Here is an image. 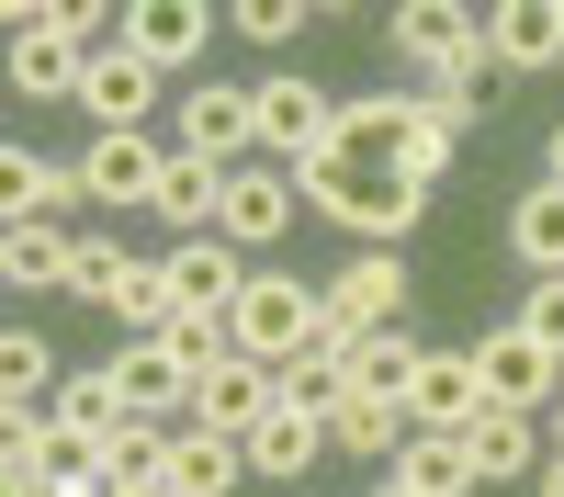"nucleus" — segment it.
Returning a JSON list of instances; mask_svg holds the SVG:
<instances>
[{"mask_svg":"<svg viewBox=\"0 0 564 497\" xmlns=\"http://www.w3.org/2000/svg\"><path fill=\"white\" fill-rule=\"evenodd\" d=\"M475 374H486V407H520V419H531V407H553L564 396V361L520 328V316H508V328H486L475 339Z\"/></svg>","mask_w":564,"mask_h":497,"instance_id":"nucleus-5","label":"nucleus"},{"mask_svg":"<svg viewBox=\"0 0 564 497\" xmlns=\"http://www.w3.org/2000/svg\"><path fill=\"white\" fill-rule=\"evenodd\" d=\"M327 441H339L350 464H395V452H406V407L395 396H350L339 419H327Z\"/></svg>","mask_w":564,"mask_h":497,"instance_id":"nucleus-27","label":"nucleus"},{"mask_svg":"<svg viewBox=\"0 0 564 497\" xmlns=\"http://www.w3.org/2000/svg\"><path fill=\"white\" fill-rule=\"evenodd\" d=\"M249 249H226V238H181L170 260H159V283H170V305L181 316H238V294H249Z\"/></svg>","mask_w":564,"mask_h":497,"instance_id":"nucleus-8","label":"nucleus"},{"mask_svg":"<svg viewBox=\"0 0 564 497\" xmlns=\"http://www.w3.org/2000/svg\"><path fill=\"white\" fill-rule=\"evenodd\" d=\"M79 271V238H57V226H0V283L12 294H68Z\"/></svg>","mask_w":564,"mask_h":497,"instance_id":"nucleus-20","label":"nucleus"},{"mask_svg":"<svg viewBox=\"0 0 564 497\" xmlns=\"http://www.w3.org/2000/svg\"><path fill=\"white\" fill-rule=\"evenodd\" d=\"M45 419H57V464H102V452L135 430V407L113 385V361H90V374H68L57 396H45Z\"/></svg>","mask_w":564,"mask_h":497,"instance_id":"nucleus-2","label":"nucleus"},{"mask_svg":"<svg viewBox=\"0 0 564 497\" xmlns=\"http://www.w3.org/2000/svg\"><path fill=\"white\" fill-rule=\"evenodd\" d=\"M90 181L57 170V159H34V148H0V215L12 226H57V204H79Z\"/></svg>","mask_w":564,"mask_h":497,"instance_id":"nucleus-18","label":"nucleus"},{"mask_svg":"<svg viewBox=\"0 0 564 497\" xmlns=\"http://www.w3.org/2000/svg\"><path fill=\"white\" fill-rule=\"evenodd\" d=\"M135 271H148V260H135V249H113V238H79V271H68V294L79 305H124V283H135Z\"/></svg>","mask_w":564,"mask_h":497,"instance_id":"nucleus-28","label":"nucleus"},{"mask_svg":"<svg viewBox=\"0 0 564 497\" xmlns=\"http://www.w3.org/2000/svg\"><path fill=\"white\" fill-rule=\"evenodd\" d=\"M553 452H564V396H553Z\"/></svg>","mask_w":564,"mask_h":497,"instance_id":"nucleus-36","label":"nucleus"},{"mask_svg":"<svg viewBox=\"0 0 564 497\" xmlns=\"http://www.w3.org/2000/svg\"><path fill=\"white\" fill-rule=\"evenodd\" d=\"M159 68L135 57V45H102V57H90V79H79V114L102 125V136H148V114H159Z\"/></svg>","mask_w":564,"mask_h":497,"instance_id":"nucleus-9","label":"nucleus"},{"mask_svg":"<svg viewBox=\"0 0 564 497\" xmlns=\"http://www.w3.org/2000/svg\"><path fill=\"white\" fill-rule=\"evenodd\" d=\"M417 350H430V339H417L406 316H395V328H361V339L339 350V374H350V396H406V374H417Z\"/></svg>","mask_w":564,"mask_h":497,"instance_id":"nucleus-24","label":"nucleus"},{"mask_svg":"<svg viewBox=\"0 0 564 497\" xmlns=\"http://www.w3.org/2000/svg\"><path fill=\"white\" fill-rule=\"evenodd\" d=\"M294 215H305L294 170H260V159H249V170H226V215H215V238L260 260V249H282V226H294Z\"/></svg>","mask_w":564,"mask_h":497,"instance_id":"nucleus-6","label":"nucleus"},{"mask_svg":"<svg viewBox=\"0 0 564 497\" xmlns=\"http://www.w3.org/2000/svg\"><path fill=\"white\" fill-rule=\"evenodd\" d=\"M406 316V249H361L339 283H327V339L316 350H350L361 328H395Z\"/></svg>","mask_w":564,"mask_h":497,"instance_id":"nucleus-3","label":"nucleus"},{"mask_svg":"<svg viewBox=\"0 0 564 497\" xmlns=\"http://www.w3.org/2000/svg\"><path fill=\"white\" fill-rule=\"evenodd\" d=\"M226 23H238L249 45H282V34H305L316 12H305V0H238V12H226Z\"/></svg>","mask_w":564,"mask_h":497,"instance_id":"nucleus-31","label":"nucleus"},{"mask_svg":"<svg viewBox=\"0 0 564 497\" xmlns=\"http://www.w3.org/2000/svg\"><path fill=\"white\" fill-rule=\"evenodd\" d=\"M316 452H339V441H327V419H316V407H294V396H282L271 419L249 430V475H305Z\"/></svg>","mask_w":564,"mask_h":497,"instance_id":"nucleus-21","label":"nucleus"},{"mask_svg":"<svg viewBox=\"0 0 564 497\" xmlns=\"http://www.w3.org/2000/svg\"><path fill=\"white\" fill-rule=\"evenodd\" d=\"M463 452H475V475H486V486H508V475H542V464H553V430H531L520 407H475Z\"/></svg>","mask_w":564,"mask_h":497,"instance_id":"nucleus-16","label":"nucleus"},{"mask_svg":"<svg viewBox=\"0 0 564 497\" xmlns=\"http://www.w3.org/2000/svg\"><path fill=\"white\" fill-rule=\"evenodd\" d=\"M372 497H417V486H406V475H372Z\"/></svg>","mask_w":564,"mask_h":497,"instance_id":"nucleus-34","label":"nucleus"},{"mask_svg":"<svg viewBox=\"0 0 564 497\" xmlns=\"http://www.w3.org/2000/svg\"><path fill=\"white\" fill-rule=\"evenodd\" d=\"M148 497H181V486H148Z\"/></svg>","mask_w":564,"mask_h":497,"instance_id":"nucleus-37","label":"nucleus"},{"mask_svg":"<svg viewBox=\"0 0 564 497\" xmlns=\"http://www.w3.org/2000/svg\"><path fill=\"white\" fill-rule=\"evenodd\" d=\"M508 249H520L531 283H564V181H531V193L508 204Z\"/></svg>","mask_w":564,"mask_h":497,"instance_id":"nucleus-19","label":"nucleus"},{"mask_svg":"<svg viewBox=\"0 0 564 497\" xmlns=\"http://www.w3.org/2000/svg\"><path fill=\"white\" fill-rule=\"evenodd\" d=\"M181 159H215V170H249V148H260V90H226V79H204V90H181V136H170Z\"/></svg>","mask_w":564,"mask_h":497,"instance_id":"nucleus-4","label":"nucleus"},{"mask_svg":"<svg viewBox=\"0 0 564 497\" xmlns=\"http://www.w3.org/2000/svg\"><path fill=\"white\" fill-rule=\"evenodd\" d=\"M384 475H406L417 497H475V486H486L475 452H463V430H406V452H395Z\"/></svg>","mask_w":564,"mask_h":497,"instance_id":"nucleus-22","label":"nucleus"},{"mask_svg":"<svg viewBox=\"0 0 564 497\" xmlns=\"http://www.w3.org/2000/svg\"><path fill=\"white\" fill-rule=\"evenodd\" d=\"M486 57H497L508 79L564 68V0H497V12H486Z\"/></svg>","mask_w":564,"mask_h":497,"instance_id":"nucleus-14","label":"nucleus"},{"mask_svg":"<svg viewBox=\"0 0 564 497\" xmlns=\"http://www.w3.org/2000/svg\"><path fill=\"white\" fill-rule=\"evenodd\" d=\"M271 407H282V374H271V361H249V350H226L215 374L193 385V430H226V441H249V430L271 419Z\"/></svg>","mask_w":564,"mask_h":497,"instance_id":"nucleus-10","label":"nucleus"},{"mask_svg":"<svg viewBox=\"0 0 564 497\" xmlns=\"http://www.w3.org/2000/svg\"><path fill=\"white\" fill-rule=\"evenodd\" d=\"M113 385H124V407H135L148 430H193V374H181L159 339H124V350H113Z\"/></svg>","mask_w":564,"mask_h":497,"instance_id":"nucleus-13","label":"nucleus"},{"mask_svg":"<svg viewBox=\"0 0 564 497\" xmlns=\"http://www.w3.org/2000/svg\"><path fill=\"white\" fill-rule=\"evenodd\" d=\"M159 350H170V361H181V374H193V385H204V374H215V361H226V350H238V339H226V316H170V328H159Z\"/></svg>","mask_w":564,"mask_h":497,"instance_id":"nucleus-30","label":"nucleus"},{"mask_svg":"<svg viewBox=\"0 0 564 497\" xmlns=\"http://www.w3.org/2000/svg\"><path fill=\"white\" fill-rule=\"evenodd\" d=\"M520 328H531V339L564 361V283H531V294H520Z\"/></svg>","mask_w":564,"mask_h":497,"instance_id":"nucleus-32","label":"nucleus"},{"mask_svg":"<svg viewBox=\"0 0 564 497\" xmlns=\"http://www.w3.org/2000/svg\"><path fill=\"white\" fill-rule=\"evenodd\" d=\"M542 497H564V452H553V464H542Z\"/></svg>","mask_w":564,"mask_h":497,"instance_id":"nucleus-35","label":"nucleus"},{"mask_svg":"<svg viewBox=\"0 0 564 497\" xmlns=\"http://www.w3.org/2000/svg\"><path fill=\"white\" fill-rule=\"evenodd\" d=\"M113 45H135V57H148V68L170 79V68H193L204 45H215V12H204V0H135Z\"/></svg>","mask_w":564,"mask_h":497,"instance_id":"nucleus-12","label":"nucleus"},{"mask_svg":"<svg viewBox=\"0 0 564 497\" xmlns=\"http://www.w3.org/2000/svg\"><path fill=\"white\" fill-rule=\"evenodd\" d=\"M170 486H181V497H226V486H249V441H226V430H181V441H170Z\"/></svg>","mask_w":564,"mask_h":497,"instance_id":"nucleus-25","label":"nucleus"},{"mask_svg":"<svg viewBox=\"0 0 564 497\" xmlns=\"http://www.w3.org/2000/svg\"><path fill=\"white\" fill-rule=\"evenodd\" d=\"M148 215H170L181 238H215V215H226V170L170 148V170H159V204H148Z\"/></svg>","mask_w":564,"mask_h":497,"instance_id":"nucleus-23","label":"nucleus"},{"mask_svg":"<svg viewBox=\"0 0 564 497\" xmlns=\"http://www.w3.org/2000/svg\"><path fill=\"white\" fill-rule=\"evenodd\" d=\"M406 430H475V407H486V374H475V350H417V374H406Z\"/></svg>","mask_w":564,"mask_h":497,"instance_id":"nucleus-11","label":"nucleus"},{"mask_svg":"<svg viewBox=\"0 0 564 497\" xmlns=\"http://www.w3.org/2000/svg\"><path fill=\"white\" fill-rule=\"evenodd\" d=\"M327 125H339V102H316V79H260V148H282V170L327 148Z\"/></svg>","mask_w":564,"mask_h":497,"instance_id":"nucleus-17","label":"nucleus"},{"mask_svg":"<svg viewBox=\"0 0 564 497\" xmlns=\"http://www.w3.org/2000/svg\"><path fill=\"white\" fill-rule=\"evenodd\" d=\"M542 181H564V125H553V148H542Z\"/></svg>","mask_w":564,"mask_h":497,"instance_id":"nucleus-33","label":"nucleus"},{"mask_svg":"<svg viewBox=\"0 0 564 497\" xmlns=\"http://www.w3.org/2000/svg\"><path fill=\"white\" fill-rule=\"evenodd\" d=\"M45 385H68V374H57V350H45L34 328H12V339H0V407H34Z\"/></svg>","mask_w":564,"mask_h":497,"instance_id":"nucleus-29","label":"nucleus"},{"mask_svg":"<svg viewBox=\"0 0 564 497\" xmlns=\"http://www.w3.org/2000/svg\"><path fill=\"white\" fill-rule=\"evenodd\" d=\"M0 486H57V419L45 407H0Z\"/></svg>","mask_w":564,"mask_h":497,"instance_id":"nucleus-26","label":"nucleus"},{"mask_svg":"<svg viewBox=\"0 0 564 497\" xmlns=\"http://www.w3.org/2000/svg\"><path fill=\"white\" fill-rule=\"evenodd\" d=\"M159 170H170L159 136H90V148H79L90 204H159Z\"/></svg>","mask_w":564,"mask_h":497,"instance_id":"nucleus-15","label":"nucleus"},{"mask_svg":"<svg viewBox=\"0 0 564 497\" xmlns=\"http://www.w3.org/2000/svg\"><path fill=\"white\" fill-rule=\"evenodd\" d=\"M226 339H238L249 361H271V374H294V361L327 339V283H294V271H249L238 316H226Z\"/></svg>","mask_w":564,"mask_h":497,"instance_id":"nucleus-1","label":"nucleus"},{"mask_svg":"<svg viewBox=\"0 0 564 497\" xmlns=\"http://www.w3.org/2000/svg\"><path fill=\"white\" fill-rule=\"evenodd\" d=\"M384 45L406 68H430V79H452L463 57H486V12H463V0H406V12L384 23Z\"/></svg>","mask_w":564,"mask_h":497,"instance_id":"nucleus-7","label":"nucleus"}]
</instances>
